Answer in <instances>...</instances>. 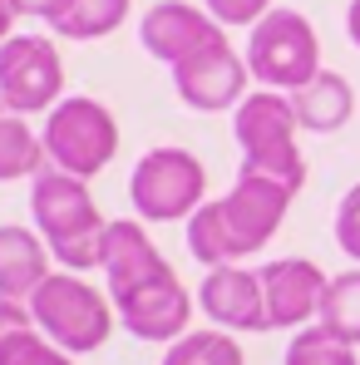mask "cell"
Wrapping results in <instances>:
<instances>
[{
	"label": "cell",
	"instance_id": "6da1fadb",
	"mask_svg": "<svg viewBox=\"0 0 360 365\" xmlns=\"http://www.w3.org/2000/svg\"><path fill=\"white\" fill-rule=\"evenodd\" d=\"M104 277H109L114 316L133 341H178V336H187L192 297L178 282V272L168 267V257L148 242L143 222H133V217L109 222Z\"/></svg>",
	"mask_w": 360,
	"mask_h": 365
},
{
	"label": "cell",
	"instance_id": "7a4b0ae2",
	"mask_svg": "<svg viewBox=\"0 0 360 365\" xmlns=\"http://www.w3.org/2000/svg\"><path fill=\"white\" fill-rule=\"evenodd\" d=\"M292 197L297 192L287 182L242 163L232 192L217 197V202H202L187 217V252L202 267H227V262H242V257H257L282 232V217H287Z\"/></svg>",
	"mask_w": 360,
	"mask_h": 365
},
{
	"label": "cell",
	"instance_id": "3957f363",
	"mask_svg": "<svg viewBox=\"0 0 360 365\" xmlns=\"http://www.w3.org/2000/svg\"><path fill=\"white\" fill-rule=\"evenodd\" d=\"M30 212H35V227H40V237H45L55 262H64L69 272L104 267L109 222L99 217L84 178H69L60 168L35 173L30 178Z\"/></svg>",
	"mask_w": 360,
	"mask_h": 365
},
{
	"label": "cell",
	"instance_id": "277c9868",
	"mask_svg": "<svg viewBox=\"0 0 360 365\" xmlns=\"http://www.w3.org/2000/svg\"><path fill=\"white\" fill-rule=\"evenodd\" d=\"M237 148H242V163L267 173V178L287 182L292 192H301L306 182V158H301V143H297V109H292V94H277V89H262V94H247L237 104Z\"/></svg>",
	"mask_w": 360,
	"mask_h": 365
},
{
	"label": "cell",
	"instance_id": "5b68a950",
	"mask_svg": "<svg viewBox=\"0 0 360 365\" xmlns=\"http://www.w3.org/2000/svg\"><path fill=\"white\" fill-rule=\"evenodd\" d=\"M25 306H30L35 326L60 351H69V356L99 351L109 341V331H114V306H109V297H99L79 272H50Z\"/></svg>",
	"mask_w": 360,
	"mask_h": 365
},
{
	"label": "cell",
	"instance_id": "8992f818",
	"mask_svg": "<svg viewBox=\"0 0 360 365\" xmlns=\"http://www.w3.org/2000/svg\"><path fill=\"white\" fill-rule=\"evenodd\" d=\"M247 69L262 89H277V94H297L301 84H311L321 74V40L311 20L301 10H267L252 25Z\"/></svg>",
	"mask_w": 360,
	"mask_h": 365
},
{
	"label": "cell",
	"instance_id": "52a82bcc",
	"mask_svg": "<svg viewBox=\"0 0 360 365\" xmlns=\"http://www.w3.org/2000/svg\"><path fill=\"white\" fill-rule=\"evenodd\" d=\"M40 138H45L50 163H55L60 173H69V178H94V173H104V168L114 163V153H119V123H114V114H109L99 99H89V94L60 99V104L50 109Z\"/></svg>",
	"mask_w": 360,
	"mask_h": 365
},
{
	"label": "cell",
	"instance_id": "ba28073f",
	"mask_svg": "<svg viewBox=\"0 0 360 365\" xmlns=\"http://www.w3.org/2000/svg\"><path fill=\"white\" fill-rule=\"evenodd\" d=\"M202 192H207V173L202 163L187 153V148H148L138 163H133V178H128V197H133V212L143 222H178L192 217L202 207Z\"/></svg>",
	"mask_w": 360,
	"mask_h": 365
},
{
	"label": "cell",
	"instance_id": "9c48e42d",
	"mask_svg": "<svg viewBox=\"0 0 360 365\" xmlns=\"http://www.w3.org/2000/svg\"><path fill=\"white\" fill-rule=\"evenodd\" d=\"M64 94V64L60 50L45 35H10L0 45V99L15 114L55 109Z\"/></svg>",
	"mask_w": 360,
	"mask_h": 365
},
{
	"label": "cell",
	"instance_id": "30bf717a",
	"mask_svg": "<svg viewBox=\"0 0 360 365\" xmlns=\"http://www.w3.org/2000/svg\"><path fill=\"white\" fill-rule=\"evenodd\" d=\"M247 55H237L227 40L187 55L173 64V84H178V99L197 114H222V109H237L247 99Z\"/></svg>",
	"mask_w": 360,
	"mask_h": 365
},
{
	"label": "cell",
	"instance_id": "8fae6325",
	"mask_svg": "<svg viewBox=\"0 0 360 365\" xmlns=\"http://www.w3.org/2000/svg\"><path fill=\"white\" fill-rule=\"evenodd\" d=\"M257 272H262V297H267V331H297L311 316H321L331 277L316 262L277 257V262H267Z\"/></svg>",
	"mask_w": 360,
	"mask_h": 365
},
{
	"label": "cell",
	"instance_id": "7c38bea8",
	"mask_svg": "<svg viewBox=\"0 0 360 365\" xmlns=\"http://www.w3.org/2000/svg\"><path fill=\"white\" fill-rule=\"evenodd\" d=\"M217 40H227L222 25H217L207 10L187 5V0H158V5L138 20V45H143L153 60H163L168 69L178 60H187V55H197V50H207V45H217Z\"/></svg>",
	"mask_w": 360,
	"mask_h": 365
},
{
	"label": "cell",
	"instance_id": "4fadbf2b",
	"mask_svg": "<svg viewBox=\"0 0 360 365\" xmlns=\"http://www.w3.org/2000/svg\"><path fill=\"white\" fill-rule=\"evenodd\" d=\"M197 306L207 311V321L217 331H267V297H262V272L252 267H207Z\"/></svg>",
	"mask_w": 360,
	"mask_h": 365
},
{
	"label": "cell",
	"instance_id": "5bb4252c",
	"mask_svg": "<svg viewBox=\"0 0 360 365\" xmlns=\"http://www.w3.org/2000/svg\"><path fill=\"white\" fill-rule=\"evenodd\" d=\"M50 277V247L30 227H0V297L30 302L35 287Z\"/></svg>",
	"mask_w": 360,
	"mask_h": 365
},
{
	"label": "cell",
	"instance_id": "9a60e30c",
	"mask_svg": "<svg viewBox=\"0 0 360 365\" xmlns=\"http://www.w3.org/2000/svg\"><path fill=\"white\" fill-rule=\"evenodd\" d=\"M0 365H74V356L35 326L25 302L0 297Z\"/></svg>",
	"mask_w": 360,
	"mask_h": 365
},
{
	"label": "cell",
	"instance_id": "2e32d148",
	"mask_svg": "<svg viewBox=\"0 0 360 365\" xmlns=\"http://www.w3.org/2000/svg\"><path fill=\"white\" fill-rule=\"evenodd\" d=\"M292 109H297L301 128H311V133H341L356 114V94L336 69H321L311 84H301L292 94Z\"/></svg>",
	"mask_w": 360,
	"mask_h": 365
},
{
	"label": "cell",
	"instance_id": "e0dca14e",
	"mask_svg": "<svg viewBox=\"0 0 360 365\" xmlns=\"http://www.w3.org/2000/svg\"><path fill=\"white\" fill-rule=\"evenodd\" d=\"M45 138L30 133L25 114H15L5 99H0V182H15V178H35L45 173Z\"/></svg>",
	"mask_w": 360,
	"mask_h": 365
},
{
	"label": "cell",
	"instance_id": "ac0fdd59",
	"mask_svg": "<svg viewBox=\"0 0 360 365\" xmlns=\"http://www.w3.org/2000/svg\"><path fill=\"white\" fill-rule=\"evenodd\" d=\"M128 10H133V0H69V10L55 20V35H64V40H104L128 20Z\"/></svg>",
	"mask_w": 360,
	"mask_h": 365
},
{
	"label": "cell",
	"instance_id": "d6986e66",
	"mask_svg": "<svg viewBox=\"0 0 360 365\" xmlns=\"http://www.w3.org/2000/svg\"><path fill=\"white\" fill-rule=\"evenodd\" d=\"M163 365H247V356L232 331H187L178 341H168Z\"/></svg>",
	"mask_w": 360,
	"mask_h": 365
},
{
	"label": "cell",
	"instance_id": "ffe728a7",
	"mask_svg": "<svg viewBox=\"0 0 360 365\" xmlns=\"http://www.w3.org/2000/svg\"><path fill=\"white\" fill-rule=\"evenodd\" d=\"M336 341L346 346H360V272H341L331 277L326 287V302H321V316H316Z\"/></svg>",
	"mask_w": 360,
	"mask_h": 365
},
{
	"label": "cell",
	"instance_id": "44dd1931",
	"mask_svg": "<svg viewBox=\"0 0 360 365\" xmlns=\"http://www.w3.org/2000/svg\"><path fill=\"white\" fill-rule=\"evenodd\" d=\"M287 365H360L356 361V346L336 341L321 321L316 326H301L287 346Z\"/></svg>",
	"mask_w": 360,
	"mask_h": 365
},
{
	"label": "cell",
	"instance_id": "7402d4cb",
	"mask_svg": "<svg viewBox=\"0 0 360 365\" xmlns=\"http://www.w3.org/2000/svg\"><path fill=\"white\" fill-rule=\"evenodd\" d=\"M336 247L360 262V182L341 197V207H336Z\"/></svg>",
	"mask_w": 360,
	"mask_h": 365
},
{
	"label": "cell",
	"instance_id": "603a6c76",
	"mask_svg": "<svg viewBox=\"0 0 360 365\" xmlns=\"http://www.w3.org/2000/svg\"><path fill=\"white\" fill-rule=\"evenodd\" d=\"M202 5L217 25H257L272 10V0H202Z\"/></svg>",
	"mask_w": 360,
	"mask_h": 365
},
{
	"label": "cell",
	"instance_id": "cb8c5ba5",
	"mask_svg": "<svg viewBox=\"0 0 360 365\" xmlns=\"http://www.w3.org/2000/svg\"><path fill=\"white\" fill-rule=\"evenodd\" d=\"M15 5V15H30V20H60L64 10H69V0H10Z\"/></svg>",
	"mask_w": 360,
	"mask_h": 365
},
{
	"label": "cell",
	"instance_id": "d4e9b609",
	"mask_svg": "<svg viewBox=\"0 0 360 365\" xmlns=\"http://www.w3.org/2000/svg\"><path fill=\"white\" fill-rule=\"evenodd\" d=\"M346 35H351V45L360 50V0H351V5H346Z\"/></svg>",
	"mask_w": 360,
	"mask_h": 365
},
{
	"label": "cell",
	"instance_id": "484cf974",
	"mask_svg": "<svg viewBox=\"0 0 360 365\" xmlns=\"http://www.w3.org/2000/svg\"><path fill=\"white\" fill-rule=\"evenodd\" d=\"M15 20H20V15H15V5H10V0H0V45L10 40V30H15Z\"/></svg>",
	"mask_w": 360,
	"mask_h": 365
}]
</instances>
